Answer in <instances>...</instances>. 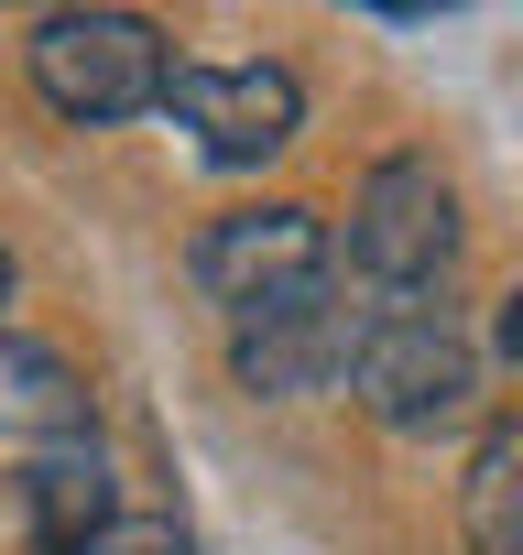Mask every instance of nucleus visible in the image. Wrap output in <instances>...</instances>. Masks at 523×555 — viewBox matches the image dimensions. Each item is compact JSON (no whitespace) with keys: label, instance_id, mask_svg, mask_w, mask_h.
<instances>
[{"label":"nucleus","instance_id":"nucleus-9","mask_svg":"<svg viewBox=\"0 0 523 555\" xmlns=\"http://www.w3.org/2000/svg\"><path fill=\"white\" fill-rule=\"evenodd\" d=\"M458 533H469V555H523V425L512 414H480V447L458 479Z\"/></svg>","mask_w":523,"mask_h":555},{"label":"nucleus","instance_id":"nucleus-4","mask_svg":"<svg viewBox=\"0 0 523 555\" xmlns=\"http://www.w3.org/2000/svg\"><path fill=\"white\" fill-rule=\"evenodd\" d=\"M153 109H175L218 175H251V164H273V153L306 131V77L273 66V55H251V66H186V55H175Z\"/></svg>","mask_w":523,"mask_h":555},{"label":"nucleus","instance_id":"nucleus-5","mask_svg":"<svg viewBox=\"0 0 523 555\" xmlns=\"http://www.w3.org/2000/svg\"><path fill=\"white\" fill-rule=\"evenodd\" d=\"M360 317H371V306H349L339 272H317V284H295V295H273V306L229 317V371H240V392H262V403H306V392H328V382L349 371Z\"/></svg>","mask_w":523,"mask_h":555},{"label":"nucleus","instance_id":"nucleus-1","mask_svg":"<svg viewBox=\"0 0 523 555\" xmlns=\"http://www.w3.org/2000/svg\"><path fill=\"white\" fill-rule=\"evenodd\" d=\"M339 382L382 436H447L480 414V349L447 306H371Z\"/></svg>","mask_w":523,"mask_h":555},{"label":"nucleus","instance_id":"nucleus-6","mask_svg":"<svg viewBox=\"0 0 523 555\" xmlns=\"http://www.w3.org/2000/svg\"><path fill=\"white\" fill-rule=\"evenodd\" d=\"M317 272H339L317 207H240V218H207V240H196V295L218 317H251V306L317 284Z\"/></svg>","mask_w":523,"mask_h":555},{"label":"nucleus","instance_id":"nucleus-3","mask_svg":"<svg viewBox=\"0 0 523 555\" xmlns=\"http://www.w3.org/2000/svg\"><path fill=\"white\" fill-rule=\"evenodd\" d=\"M23 66H34V88H44L55 120L110 131V120H142L164 99L175 44H164L153 12H44L34 44H23Z\"/></svg>","mask_w":523,"mask_h":555},{"label":"nucleus","instance_id":"nucleus-7","mask_svg":"<svg viewBox=\"0 0 523 555\" xmlns=\"http://www.w3.org/2000/svg\"><path fill=\"white\" fill-rule=\"evenodd\" d=\"M88 436V382L55 338H23V327H0V447H66Z\"/></svg>","mask_w":523,"mask_h":555},{"label":"nucleus","instance_id":"nucleus-10","mask_svg":"<svg viewBox=\"0 0 523 555\" xmlns=\"http://www.w3.org/2000/svg\"><path fill=\"white\" fill-rule=\"evenodd\" d=\"M66 555H186V533H175L164 512H110V522H88Z\"/></svg>","mask_w":523,"mask_h":555},{"label":"nucleus","instance_id":"nucleus-11","mask_svg":"<svg viewBox=\"0 0 523 555\" xmlns=\"http://www.w3.org/2000/svg\"><path fill=\"white\" fill-rule=\"evenodd\" d=\"M0 306H12V250H0Z\"/></svg>","mask_w":523,"mask_h":555},{"label":"nucleus","instance_id":"nucleus-2","mask_svg":"<svg viewBox=\"0 0 523 555\" xmlns=\"http://www.w3.org/2000/svg\"><path fill=\"white\" fill-rule=\"evenodd\" d=\"M458 185L436 153H382L349 196V272L382 306H436L458 272Z\"/></svg>","mask_w":523,"mask_h":555},{"label":"nucleus","instance_id":"nucleus-8","mask_svg":"<svg viewBox=\"0 0 523 555\" xmlns=\"http://www.w3.org/2000/svg\"><path fill=\"white\" fill-rule=\"evenodd\" d=\"M23 512H34V544L44 555H66L88 522H110L120 501H110V457H99V436H66V447H34V479H23Z\"/></svg>","mask_w":523,"mask_h":555}]
</instances>
